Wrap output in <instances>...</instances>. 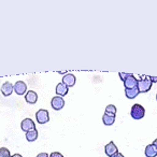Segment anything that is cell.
<instances>
[{"instance_id": "6da1fadb", "label": "cell", "mask_w": 157, "mask_h": 157, "mask_svg": "<svg viewBox=\"0 0 157 157\" xmlns=\"http://www.w3.org/2000/svg\"><path fill=\"white\" fill-rule=\"evenodd\" d=\"M152 82L150 80V76L144 75L142 76L140 80H138V90H139V93H147L148 90H151L152 88Z\"/></svg>"}, {"instance_id": "7a4b0ae2", "label": "cell", "mask_w": 157, "mask_h": 157, "mask_svg": "<svg viewBox=\"0 0 157 157\" xmlns=\"http://www.w3.org/2000/svg\"><path fill=\"white\" fill-rule=\"evenodd\" d=\"M130 115L133 120H141V118H143L144 115H145V110H144V108L142 107L141 105L136 103V105H133L132 108H131Z\"/></svg>"}, {"instance_id": "3957f363", "label": "cell", "mask_w": 157, "mask_h": 157, "mask_svg": "<svg viewBox=\"0 0 157 157\" xmlns=\"http://www.w3.org/2000/svg\"><path fill=\"white\" fill-rule=\"evenodd\" d=\"M36 120L39 124H45L50 121V115H48V111L44 109L38 110V112L36 113Z\"/></svg>"}, {"instance_id": "277c9868", "label": "cell", "mask_w": 157, "mask_h": 157, "mask_svg": "<svg viewBox=\"0 0 157 157\" xmlns=\"http://www.w3.org/2000/svg\"><path fill=\"white\" fill-rule=\"evenodd\" d=\"M21 128H22L23 131L25 132H29V131L36 130V124L31 118H25V120L22 121V124H21Z\"/></svg>"}, {"instance_id": "5b68a950", "label": "cell", "mask_w": 157, "mask_h": 157, "mask_svg": "<svg viewBox=\"0 0 157 157\" xmlns=\"http://www.w3.org/2000/svg\"><path fill=\"white\" fill-rule=\"evenodd\" d=\"M123 83H124L125 90H132V88L137 87L138 80H137V78H135L133 74H129V75L124 80Z\"/></svg>"}, {"instance_id": "8992f818", "label": "cell", "mask_w": 157, "mask_h": 157, "mask_svg": "<svg viewBox=\"0 0 157 157\" xmlns=\"http://www.w3.org/2000/svg\"><path fill=\"white\" fill-rule=\"evenodd\" d=\"M51 105H52V108L54 110L59 111V110H61L65 107V100H63V97L55 96V97H53V99L51 100Z\"/></svg>"}, {"instance_id": "52a82bcc", "label": "cell", "mask_w": 157, "mask_h": 157, "mask_svg": "<svg viewBox=\"0 0 157 157\" xmlns=\"http://www.w3.org/2000/svg\"><path fill=\"white\" fill-rule=\"evenodd\" d=\"M75 82H76V78L74 76V74L72 73H67L63 76V82L61 83L65 84L68 88L69 87H73L75 85Z\"/></svg>"}, {"instance_id": "ba28073f", "label": "cell", "mask_w": 157, "mask_h": 157, "mask_svg": "<svg viewBox=\"0 0 157 157\" xmlns=\"http://www.w3.org/2000/svg\"><path fill=\"white\" fill-rule=\"evenodd\" d=\"M14 92L16 93V95L21 96V95H25L27 93V85L25 82L23 81H17L15 84L13 85Z\"/></svg>"}, {"instance_id": "9c48e42d", "label": "cell", "mask_w": 157, "mask_h": 157, "mask_svg": "<svg viewBox=\"0 0 157 157\" xmlns=\"http://www.w3.org/2000/svg\"><path fill=\"white\" fill-rule=\"evenodd\" d=\"M105 154H107L109 157H112L113 155H115L116 153L118 152L117 146L115 145V143H114L113 141H111V142H109L107 145H105Z\"/></svg>"}, {"instance_id": "30bf717a", "label": "cell", "mask_w": 157, "mask_h": 157, "mask_svg": "<svg viewBox=\"0 0 157 157\" xmlns=\"http://www.w3.org/2000/svg\"><path fill=\"white\" fill-rule=\"evenodd\" d=\"M25 100L27 103H30V105H35L38 100V94L33 90H28V92L25 94Z\"/></svg>"}, {"instance_id": "8fae6325", "label": "cell", "mask_w": 157, "mask_h": 157, "mask_svg": "<svg viewBox=\"0 0 157 157\" xmlns=\"http://www.w3.org/2000/svg\"><path fill=\"white\" fill-rule=\"evenodd\" d=\"M14 88H13V85H12L10 82H5L1 86V94L3 95L5 97H8L13 93Z\"/></svg>"}, {"instance_id": "7c38bea8", "label": "cell", "mask_w": 157, "mask_h": 157, "mask_svg": "<svg viewBox=\"0 0 157 157\" xmlns=\"http://www.w3.org/2000/svg\"><path fill=\"white\" fill-rule=\"evenodd\" d=\"M144 154H145L146 157H156L157 156V148H156V146L153 145V144H148V145L145 147Z\"/></svg>"}, {"instance_id": "4fadbf2b", "label": "cell", "mask_w": 157, "mask_h": 157, "mask_svg": "<svg viewBox=\"0 0 157 157\" xmlns=\"http://www.w3.org/2000/svg\"><path fill=\"white\" fill-rule=\"evenodd\" d=\"M68 90H69V88L67 87V86L65 85V84L63 83H58L56 86V94L58 95L59 97H63L66 96V95L68 94Z\"/></svg>"}, {"instance_id": "5bb4252c", "label": "cell", "mask_w": 157, "mask_h": 157, "mask_svg": "<svg viewBox=\"0 0 157 157\" xmlns=\"http://www.w3.org/2000/svg\"><path fill=\"white\" fill-rule=\"evenodd\" d=\"M139 94L140 93H139L138 87H135V88H132V90H125V95H126V97L128 99H135Z\"/></svg>"}, {"instance_id": "9a60e30c", "label": "cell", "mask_w": 157, "mask_h": 157, "mask_svg": "<svg viewBox=\"0 0 157 157\" xmlns=\"http://www.w3.org/2000/svg\"><path fill=\"white\" fill-rule=\"evenodd\" d=\"M102 123L105 126H111L115 123V116H110L107 114H103L102 116Z\"/></svg>"}, {"instance_id": "2e32d148", "label": "cell", "mask_w": 157, "mask_h": 157, "mask_svg": "<svg viewBox=\"0 0 157 157\" xmlns=\"http://www.w3.org/2000/svg\"><path fill=\"white\" fill-rule=\"evenodd\" d=\"M26 139L28 142H33L38 139V131L37 129L36 130H33V131H29V132L26 133Z\"/></svg>"}, {"instance_id": "e0dca14e", "label": "cell", "mask_w": 157, "mask_h": 157, "mask_svg": "<svg viewBox=\"0 0 157 157\" xmlns=\"http://www.w3.org/2000/svg\"><path fill=\"white\" fill-rule=\"evenodd\" d=\"M116 112H117V109H116L115 105H107V108H105V114L110 115V116H115Z\"/></svg>"}, {"instance_id": "ac0fdd59", "label": "cell", "mask_w": 157, "mask_h": 157, "mask_svg": "<svg viewBox=\"0 0 157 157\" xmlns=\"http://www.w3.org/2000/svg\"><path fill=\"white\" fill-rule=\"evenodd\" d=\"M10 151L7 147H0V157H10Z\"/></svg>"}, {"instance_id": "d6986e66", "label": "cell", "mask_w": 157, "mask_h": 157, "mask_svg": "<svg viewBox=\"0 0 157 157\" xmlns=\"http://www.w3.org/2000/svg\"><path fill=\"white\" fill-rule=\"evenodd\" d=\"M50 157H63V155L59 152H53L52 154H50Z\"/></svg>"}, {"instance_id": "ffe728a7", "label": "cell", "mask_w": 157, "mask_h": 157, "mask_svg": "<svg viewBox=\"0 0 157 157\" xmlns=\"http://www.w3.org/2000/svg\"><path fill=\"white\" fill-rule=\"evenodd\" d=\"M118 75H120L121 80H122V81L124 82V80L127 78V76L129 75V73H123V72H120V73H118Z\"/></svg>"}, {"instance_id": "44dd1931", "label": "cell", "mask_w": 157, "mask_h": 157, "mask_svg": "<svg viewBox=\"0 0 157 157\" xmlns=\"http://www.w3.org/2000/svg\"><path fill=\"white\" fill-rule=\"evenodd\" d=\"M37 157H50V155H48V153L43 152V153H40V154H38Z\"/></svg>"}, {"instance_id": "7402d4cb", "label": "cell", "mask_w": 157, "mask_h": 157, "mask_svg": "<svg viewBox=\"0 0 157 157\" xmlns=\"http://www.w3.org/2000/svg\"><path fill=\"white\" fill-rule=\"evenodd\" d=\"M150 80L152 83H156L157 82V76H150Z\"/></svg>"}, {"instance_id": "603a6c76", "label": "cell", "mask_w": 157, "mask_h": 157, "mask_svg": "<svg viewBox=\"0 0 157 157\" xmlns=\"http://www.w3.org/2000/svg\"><path fill=\"white\" fill-rule=\"evenodd\" d=\"M112 157H125V156H124V155L122 154V153L117 152V153H116L115 155H113V156H112Z\"/></svg>"}, {"instance_id": "cb8c5ba5", "label": "cell", "mask_w": 157, "mask_h": 157, "mask_svg": "<svg viewBox=\"0 0 157 157\" xmlns=\"http://www.w3.org/2000/svg\"><path fill=\"white\" fill-rule=\"evenodd\" d=\"M153 145H155V146H156V148H157V139H155L154 140V141H153Z\"/></svg>"}, {"instance_id": "d4e9b609", "label": "cell", "mask_w": 157, "mask_h": 157, "mask_svg": "<svg viewBox=\"0 0 157 157\" xmlns=\"http://www.w3.org/2000/svg\"><path fill=\"white\" fill-rule=\"evenodd\" d=\"M13 156H14V157H23V156H22V155H21V154H14Z\"/></svg>"}, {"instance_id": "484cf974", "label": "cell", "mask_w": 157, "mask_h": 157, "mask_svg": "<svg viewBox=\"0 0 157 157\" xmlns=\"http://www.w3.org/2000/svg\"><path fill=\"white\" fill-rule=\"evenodd\" d=\"M156 100H157V94H156Z\"/></svg>"}, {"instance_id": "4316f807", "label": "cell", "mask_w": 157, "mask_h": 157, "mask_svg": "<svg viewBox=\"0 0 157 157\" xmlns=\"http://www.w3.org/2000/svg\"><path fill=\"white\" fill-rule=\"evenodd\" d=\"M10 157H14V156H13V155H12V156H10Z\"/></svg>"}]
</instances>
